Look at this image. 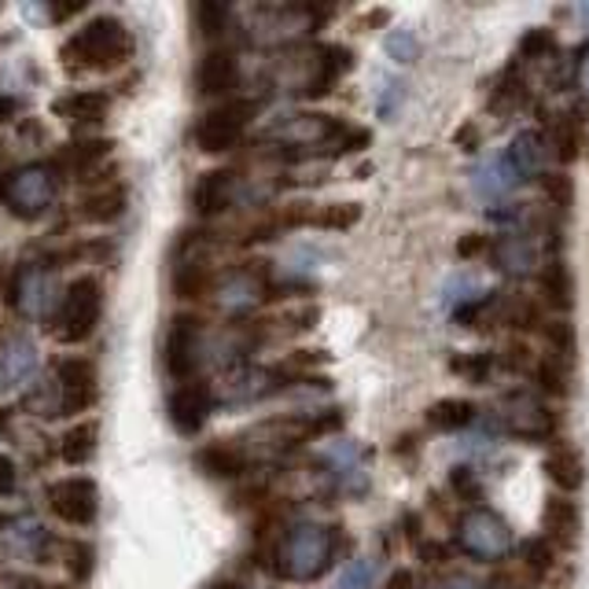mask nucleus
<instances>
[{
    "instance_id": "nucleus-1",
    "label": "nucleus",
    "mask_w": 589,
    "mask_h": 589,
    "mask_svg": "<svg viewBox=\"0 0 589 589\" xmlns=\"http://www.w3.org/2000/svg\"><path fill=\"white\" fill-rule=\"evenodd\" d=\"M130 49L133 41L122 22L111 16H100L63 44V60L78 67V71H111V67H119L130 55Z\"/></svg>"
},
{
    "instance_id": "nucleus-2",
    "label": "nucleus",
    "mask_w": 589,
    "mask_h": 589,
    "mask_svg": "<svg viewBox=\"0 0 589 589\" xmlns=\"http://www.w3.org/2000/svg\"><path fill=\"white\" fill-rule=\"evenodd\" d=\"M103 314V287L97 276H78L67 284V292L55 309V339L60 343H85L100 325Z\"/></svg>"
},
{
    "instance_id": "nucleus-3",
    "label": "nucleus",
    "mask_w": 589,
    "mask_h": 589,
    "mask_svg": "<svg viewBox=\"0 0 589 589\" xmlns=\"http://www.w3.org/2000/svg\"><path fill=\"white\" fill-rule=\"evenodd\" d=\"M55 200V173L44 163L19 166L0 177V203L16 217H41Z\"/></svg>"
},
{
    "instance_id": "nucleus-4",
    "label": "nucleus",
    "mask_w": 589,
    "mask_h": 589,
    "mask_svg": "<svg viewBox=\"0 0 589 589\" xmlns=\"http://www.w3.org/2000/svg\"><path fill=\"white\" fill-rule=\"evenodd\" d=\"M251 114H254V103H222V108L206 111L200 125H195V144H200V152L222 155L229 148H236L240 136L247 130Z\"/></svg>"
},
{
    "instance_id": "nucleus-5",
    "label": "nucleus",
    "mask_w": 589,
    "mask_h": 589,
    "mask_svg": "<svg viewBox=\"0 0 589 589\" xmlns=\"http://www.w3.org/2000/svg\"><path fill=\"white\" fill-rule=\"evenodd\" d=\"M55 398H60V413H85L97 402V368L85 357H63L55 368Z\"/></svg>"
},
{
    "instance_id": "nucleus-6",
    "label": "nucleus",
    "mask_w": 589,
    "mask_h": 589,
    "mask_svg": "<svg viewBox=\"0 0 589 589\" xmlns=\"http://www.w3.org/2000/svg\"><path fill=\"white\" fill-rule=\"evenodd\" d=\"M49 505L52 512L63 519V524H74V527H89L92 519L100 512V494H97V483L92 479H60L55 487L49 490Z\"/></svg>"
},
{
    "instance_id": "nucleus-7",
    "label": "nucleus",
    "mask_w": 589,
    "mask_h": 589,
    "mask_svg": "<svg viewBox=\"0 0 589 589\" xmlns=\"http://www.w3.org/2000/svg\"><path fill=\"white\" fill-rule=\"evenodd\" d=\"M60 287H55V276L44 270V265H27L16 281V303L27 317L41 321L60 309Z\"/></svg>"
},
{
    "instance_id": "nucleus-8",
    "label": "nucleus",
    "mask_w": 589,
    "mask_h": 589,
    "mask_svg": "<svg viewBox=\"0 0 589 589\" xmlns=\"http://www.w3.org/2000/svg\"><path fill=\"white\" fill-rule=\"evenodd\" d=\"M33 373H38V346L30 336H8L0 343V390H19L27 387Z\"/></svg>"
},
{
    "instance_id": "nucleus-9",
    "label": "nucleus",
    "mask_w": 589,
    "mask_h": 589,
    "mask_svg": "<svg viewBox=\"0 0 589 589\" xmlns=\"http://www.w3.org/2000/svg\"><path fill=\"white\" fill-rule=\"evenodd\" d=\"M195 354H200V321L195 317H177L166 339V368L173 379L189 384L195 373Z\"/></svg>"
},
{
    "instance_id": "nucleus-10",
    "label": "nucleus",
    "mask_w": 589,
    "mask_h": 589,
    "mask_svg": "<svg viewBox=\"0 0 589 589\" xmlns=\"http://www.w3.org/2000/svg\"><path fill=\"white\" fill-rule=\"evenodd\" d=\"M206 417H211V387H206V384H195V379H189V384H181L170 395V420H173L177 431L195 435L206 424Z\"/></svg>"
},
{
    "instance_id": "nucleus-11",
    "label": "nucleus",
    "mask_w": 589,
    "mask_h": 589,
    "mask_svg": "<svg viewBox=\"0 0 589 589\" xmlns=\"http://www.w3.org/2000/svg\"><path fill=\"white\" fill-rule=\"evenodd\" d=\"M236 78H240V67L233 60V52H206L200 67H195V85H200L203 97H229V92L236 89Z\"/></svg>"
},
{
    "instance_id": "nucleus-12",
    "label": "nucleus",
    "mask_w": 589,
    "mask_h": 589,
    "mask_svg": "<svg viewBox=\"0 0 589 589\" xmlns=\"http://www.w3.org/2000/svg\"><path fill=\"white\" fill-rule=\"evenodd\" d=\"M541 527H546V538L552 546H571L575 538H579V527H582V512L579 505L568 501V498H549L546 501V512H541Z\"/></svg>"
},
{
    "instance_id": "nucleus-13",
    "label": "nucleus",
    "mask_w": 589,
    "mask_h": 589,
    "mask_svg": "<svg viewBox=\"0 0 589 589\" xmlns=\"http://www.w3.org/2000/svg\"><path fill=\"white\" fill-rule=\"evenodd\" d=\"M229 192H233V173H229V170H211V173H203L200 184H195L192 203H195V211H200L203 217H214V214H222L229 206Z\"/></svg>"
},
{
    "instance_id": "nucleus-14",
    "label": "nucleus",
    "mask_w": 589,
    "mask_h": 589,
    "mask_svg": "<svg viewBox=\"0 0 589 589\" xmlns=\"http://www.w3.org/2000/svg\"><path fill=\"white\" fill-rule=\"evenodd\" d=\"M541 306L557 309V314H568L575 306V281H571V270L563 262H549L546 273H541Z\"/></svg>"
},
{
    "instance_id": "nucleus-15",
    "label": "nucleus",
    "mask_w": 589,
    "mask_h": 589,
    "mask_svg": "<svg viewBox=\"0 0 589 589\" xmlns=\"http://www.w3.org/2000/svg\"><path fill=\"white\" fill-rule=\"evenodd\" d=\"M546 476L549 483L557 490L563 494H575L586 483V468H582V457L575 454V449L568 446H560V449H552V454L546 457Z\"/></svg>"
},
{
    "instance_id": "nucleus-16",
    "label": "nucleus",
    "mask_w": 589,
    "mask_h": 589,
    "mask_svg": "<svg viewBox=\"0 0 589 589\" xmlns=\"http://www.w3.org/2000/svg\"><path fill=\"white\" fill-rule=\"evenodd\" d=\"M530 384H535L538 395L546 398H563L568 395V365L560 362L557 354H546V357H535V365H530Z\"/></svg>"
},
{
    "instance_id": "nucleus-17",
    "label": "nucleus",
    "mask_w": 589,
    "mask_h": 589,
    "mask_svg": "<svg viewBox=\"0 0 589 589\" xmlns=\"http://www.w3.org/2000/svg\"><path fill=\"white\" fill-rule=\"evenodd\" d=\"M4 541L22 560H41L44 546H49V535H44V527L38 519H16V524L4 530Z\"/></svg>"
},
{
    "instance_id": "nucleus-18",
    "label": "nucleus",
    "mask_w": 589,
    "mask_h": 589,
    "mask_svg": "<svg viewBox=\"0 0 589 589\" xmlns=\"http://www.w3.org/2000/svg\"><path fill=\"white\" fill-rule=\"evenodd\" d=\"M122 206H125V195L119 184H108V189H97V192H89L85 200H82V217L92 225H108L114 222V217L122 214Z\"/></svg>"
},
{
    "instance_id": "nucleus-19",
    "label": "nucleus",
    "mask_w": 589,
    "mask_h": 589,
    "mask_svg": "<svg viewBox=\"0 0 589 589\" xmlns=\"http://www.w3.org/2000/svg\"><path fill=\"white\" fill-rule=\"evenodd\" d=\"M195 465H200L206 476H214V479H236L240 471H244V457L236 454L233 446H225V443H217V446H206L195 454Z\"/></svg>"
},
{
    "instance_id": "nucleus-20",
    "label": "nucleus",
    "mask_w": 589,
    "mask_h": 589,
    "mask_svg": "<svg viewBox=\"0 0 589 589\" xmlns=\"http://www.w3.org/2000/svg\"><path fill=\"white\" fill-rule=\"evenodd\" d=\"M476 420V406L468 398H443L427 409V424L438 427V431H460Z\"/></svg>"
},
{
    "instance_id": "nucleus-21",
    "label": "nucleus",
    "mask_w": 589,
    "mask_h": 589,
    "mask_svg": "<svg viewBox=\"0 0 589 589\" xmlns=\"http://www.w3.org/2000/svg\"><path fill=\"white\" fill-rule=\"evenodd\" d=\"M92 449H97V427H92V424L71 427V431L63 435V443H60V454H63L67 465H85V460L92 457Z\"/></svg>"
},
{
    "instance_id": "nucleus-22",
    "label": "nucleus",
    "mask_w": 589,
    "mask_h": 589,
    "mask_svg": "<svg viewBox=\"0 0 589 589\" xmlns=\"http://www.w3.org/2000/svg\"><path fill=\"white\" fill-rule=\"evenodd\" d=\"M362 222V203H328L321 206L314 225L317 229H328V233H346V229H354Z\"/></svg>"
},
{
    "instance_id": "nucleus-23",
    "label": "nucleus",
    "mask_w": 589,
    "mask_h": 589,
    "mask_svg": "<svg viewBox=\"0 0 589 589\" xmlns=\"http://www.w3.org/2000/svg\"><path fill=\"white\" fill-rule=\"evenodd\" d=\"M524 568L535 575V579H546V575L557 568V546L541 535V538H530L524 546Z\"/></svg>"
},
{
    "instance_id": "nucleus-24",
    "label": "nucleus",
    "mask_w": 589,
    "mask_h": 589,
    "mask_svg": "<svg viewBox=\"0 0 589 589\" xmlns=\"http://www.w3.org/2000/svg\"><path fill=\"white\" fill-rule=\"evenodd\" d=\"M206 287H211V270H206V265L189 262L173 273V292H177L181 298H203Z\"/></svg>"
},
{
    "instance_id": "nucleus-25",
    "label": "nucleus",
    "mask_w": 589,
    "mask_h": 589,
    "mask_svg": "<svg viewBox=\"0 0 589 589\" xmlns=\"http://www.w3.org/2000/svg\"><path fill=\"white\" fill-rule=\"evenodd\" d=\"M505 325L516 328V332L546 328V321H541V303H535V298H512L508 309H505Z\"/></svg>"
},
{
    "instance_id": "nucleus-26",
    "label": "nucleus",
    "mask_w": 589,
    "mask_h": 589,
    "mask_svg": "<svg viewBox=\"0 0 589 589\" xmlns=\"http://www.w3.org/2000/svg\"><path fill=\"white\" fill-rule=\"evenodd\" d=\"M63 111L71 114L74 122H100L108 114V97L103 92H78L63 103Z\"/></svg>"
},
{
    "instance_id": "nucleus-27",
    "label": "nucleus",
    "mask_w": 589,
    "mask_h": 589,
    "mask_svg": "<svg viewBox=\"0 0 589 589\" xmlns=\"http://www.w3.org/2000/svg\"><path fill=\"white\" fill-rule=\"evenodd\" d=\"M541 336H546V343L557 351V357L563 362V357L575 354V346H579V336H575V325L568 317H557V321H546V328H541Z\"/></svg>"
},
{
    "instance_id": "nucleus-28",
    "label": "nucleus",
    "mask_w": 589,
    "mask_h": 589,
    "mask_svg": "<svg viewBox=\"0 0 589 589\" xmlns=\"http://www.w3.org/2000/svg\"><path fill=\"white\" fill-rule=\"evenodd\" d=\"M541 189H546L549 200L557 203V211H568V206L575 203V184L568 173H546V177H541Z\"/></svg>"
},
{
    "instance_id": "nucleus-29",
    "label": "nucleus",
    "mask_w": 589,
    "mask_h": 589,
    "mask_svg": "<svg viewBox=\"0 0 589 589\" xmlns=\"http://www.w3.org/2000/svg\"><path fill=\"white\" fill-rule=\"evenodd\" d=\"M490 365H494L490 354H457V357H449V373L468 376V379H483L490 373Z\"/></svg>"
},
{
    "instance_id": "nucleus-30",
    "label": "nucleus",
    "mask_w": 589,
    "mask_h": 589,
    "mask_svg": "<svg viewBox=\"0 0 589 589\" xmlns=\"http://www.w3.org/2000/svg\"><path fill=\"white\" fill-rule=\"evenodd\" d=\"M108 148H111L108 141H97V144H74V148H71V163L85 173V170L97 166L103 155H108Z\"/></svg>"
},
{
    "instance_id": "nucleus-31",
    "label": "nucleus",
    "mask_w": 589,
    "mask_h": 589,
    "mask_svg": "<svg viewBox=\"0 0 589 589\" xmlns=\"http://www.w3.org/2000/svg\"><path fill=\"white\" fill-rule=\"evenodd\" d=\"M373 579H376L373 560H357L354 568L339 579V589H373Z\"/></svg>"
},
{
    "instance_id": "nucleus-32",
    "label": "nucleus",
    "mask_w": 589,
    "mask_h": 589,
    "mask_svg": "<svg viewBox=\"0 0 589 589\" xmlns=\"http://www.w3.org/2000/svg\"><path fill=\"white\" fill-rule=\"evenodd\" d=\"M530 365H535V357L524 343H508L501 351V368H508V373H530Z\"/></svg>"
},
{
    "instance_id": "nucleus-33",
    "label": "nucleus",
    "mask_w": 589,
    "mask_h": 589,
    "mask_svg": "<svg viewBox=\"0 0 589 589\" xmlns=\"http://www.w3.org/2000/svg\"><path fill=\"white\" fill-rule=\"evenodd\" d=\"M490 251V236L487 233H465L457 240V258H483Z\"/></svg>"
},
{
    "instance_id": "nucleus-34",
    "label": "nucleus",
    "mask_w": 589,
    "mask_h": 589,
    "mask_svg": "<svg viewBox=\"0 0 589 589\" xmlns=\"http://www.w3.org/2000/svg\"><path fill=\"white\" fill-rule=\"evenodd\" d=\"M579 155V130H568V125H560V133H557V159L560 163H571V159Z\"/></svg>"
},
{
    "instance_id": "nucleus-35",
    "label": "nucleus",
    "mask_w": 589,
    "mask_h": 589,
    "mask_svg": "<svg viewBox=\"0 0 589 589\" xmlns=\"http://www.w3.org/2000/svg\"><path fill=\"white\" fill-rule=\"evenodd\" d=\"M420 560L424 563H446L449 546H443V541H420Z\"/></svg>"
},
{
    "instance_id": "nucleus-36",
    "label": "nucleus",
    "mask_w": 589,
    "mask_h": 589,
    "mask_svg": "<svg viewBox=\"0 0 589 589\" xmlns=\"http://www.w3.org/2000/svg\"><path fill=\"white\" fill-rule=\"evenodd\" d=\"M454 141H457L460 148H465V152H476V148H479V125H471V122H468V125H460Z\"/></svg>"
},
{
    "instance_id": "nucleus-37",
    "label": "nucleus",
    "mask_w": 589,
    "mask_h": 589,
    "mask_svg": "<svg viewBox=\"0 0 589 589\" xmlns=\"http://www.w3.org/2000/svg\"><path fill=\"white\" fill-rule=\"evenodd\" d=\"M387 589H417V579H413L409 568H398V571H390Z\"/></svg>"
},
{
    "instance_id": "nucleus-38",
    "label": "nucleus",
    "mask_w": 589,
    "mask_h": 589,
    "mask_svg": "<svg viewBox=\"0 0 589 589\" xmlns=\"http://www.w3.org/2000/svg\"><path fill=\"white\" fill-rule=\"evenodd\" d=\"M549 44H552V33L549 30H541V33H527V38H524V52H546L549 49Z\"/></svg>"
},
{
    "instance_id": "nucleus-39",
    "label": "nucleus",
    "mask_w": 589,
    "mask_h": 589,
    "mask_svg": "<svg viewBox=\"0 0 589 589\" xmlns=\"http://www.w3.org/2000/svg\"><path fill=\"white\" fill-rule=\"evenodd\" d=\"M449 487H454L457 494H468V490H479L476 483H471V476H468V468H457L454 476H449Z\"/></svg>"
},
{
    "instance_id": "nucleus-40",
    "label": "nucleus",
    "mask_w": 589,
    "mask_h": 589,
    "mask_svg": "<svg viewBox=\"0 0 589 589\" xmlns=\"http://www.w3.org/2000/svg\"><path fill=\"white\" fill-rule=\"evenodd\" d=\"M11 487H16V465L8 457H0V494H8Z\"/></svg>"
},
{
    "instance_id": "nucleus-41",
    "label": "nucleus",
    "mask_w": 589,
    "mask_h": 589,
    "mask_svg": "<svg viewBox=\"0 0 589 589\" xmlns=\"http://www.w3.org/2000/svg\"><path fill=\"white\" fill-rule=\"evenodd\" d=\"M16 589H55V586H44V582H33V579H16Z\"/></svg>"
},
{
    "instance_id": "nucleus-42",
    "label": "nucleus",
    "mask_w": 589,
    "mask_h": 589,
    "mask_svg": "<svg viewBox=\"0 0 589 589\" xmlns=\"http://www.w3.org/2000/svg\"><path fill=\"white\" fill-rule=\"evenodd\" d=\"M11 111V100H0V114H8Z\"/></svg>"
},
{
    "instance_id": "nucleus-43",
    "label": "nucleus",
    "mask_w": 589,
    "mask_h": 589,
    "mask_svg": "<svg viewBox=\"0 0 589 589\" xmlns=\"http://www.w3.org/2000/svg\"><path fill=\"white\" fill-rule=\"evenodd\" d=\"M214 589H236V586H214Z\"/></svg>"
}]
</instances>
